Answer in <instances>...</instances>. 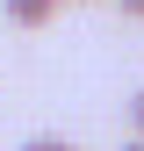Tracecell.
<instances>
[{"mask_svg": "<svg viewBox=\"0 0 144 151\" xmlns=\"http://www.w3.org/2000/svg\"><path fill=\"white\" fill-rule=\"evenodd\" d=\"M58 7H65V0H0V14H7L14 29H50Z\"/></svg>", "mask_w": 144, "mask_h": 151, "instance_id": "cell-1", "label": "cell"}, {"mask_svg": "<svg viewBox=\"0 0 144 151\" xmlns=\"http://www.w3.org/2000/svg\"><path fill=\"white\" fill-rule=\"evenodd\" d=\"M130 137H137V144H144V86H137V93H130Z\"/></svg>", "mask_w": 144, "mask_h": 151, "instance_id": "cell-2", "label": "cell"}, {"mask_svg": "<svg viewBox=\"0 0 144 151\" xmlns=\"http://www.w3.org/2000/svg\"><path fill=\"white\" fill-rule=\"evenodd\" d=\"M22 151H79V144H72V137H29Z\"/></svg>", "mask_w": 144, "mask_h": 151, "instance_id": "cell-3", "label": "cell"}, {"mask_svg": "<svg viewBox=\"0 0 144 151\" xmlns=\"http://www.w3.org/2000/svg\"><path fill=\"white\" fill-rule=\"evenodd\" d=\"M115 7H122V14H137V22H144V0H115Z\"/></svg>", "mask_w": 144, "mask_h": 151, "instance_id": "cell-4", "label": "cell"}, {"mask_svg": "<svg viewBox=\"0 0 144 151\" xmlns=\"http://www.w3.org/2000/svg\"><path fill=\"white\" fill-rule=\"evenodd\" d=\"M122 151H144V144H137V137H130V144H122Z\"/></svg>", "mask_w": 144, "mask_h": 151, "instance_id": "cell-5", "label": "cell"}, {"mask_svg": "<svg viewBox=\"0 0 144 151\" xmlns=\"http://www.w3.org/2000/svg\"><path fill=\"white\" fill-rule=\"evenodd\" d=\"M79 7H86V0H79Z\"/></svg>", "mask_w": 144, "mask_h": 151, "instance_id": "cell-6", "label": "cell"}]
</instances>
